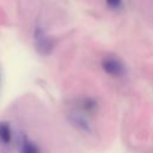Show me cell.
Segmentation results:
<instances>
[{
    "label": "cell",
    "mask_w": 153,
    "mask_h": 153,
    "mask_svg": "<svg viewBox=\"0 0 153 153\" xmlns=\"http://www.w3.org/2000/svg\"><path fill=\"white\" fill-rule=\"evenodd\" d=\"M33 44L36 50L41 55H49L53 51L54 42L50 35L41 25H36L33 29Z\"/></svg>",
    "instance_id": "cell-1"
},
{
    "label": "cell",
    "mask_w": 153,
    "mask_h": 153,
    "mask_svg": "<svg viewBox=\"0 0 153 153\" xmlns=\"http://www.w3.org/2000/svg\"><path fill=\"white\" fill-rule=\"evenodd\" d=\"M100 66H102L103 71L112 78H122L127 73L124 62L118 56L112 55V54L104 56L100 62Z\"/></svg>",
    "instance_id": "cell-2"
},
{
    "label": "cell",
    "mask_w": 153,
    "mask_h": 153,
    "mask_svg": "<svg viewBox=\"0 0 153 153\" xmlns=\"http://www.w3.org/2000/svg\"><path fill=\"white\" fill-rule=\"evenodd\" d=\"M69 121H71V123H72L78 130H80V131H82V133L88 134V133H91V130H92V128H91L88 121H87L84 116H81V115H79V114H72L71 117H69Z\"/></svg>",
    "instance_id": "cell-3"
},
{
    "label": "cell",
    "mask_w": 153,
    "mask_h": 153,
    "mask_svg": "<svg viewBox=\"0 0 153 153\" xmlns=\"http://www.w3.org/2000/svg\"><path fill=\"white\" fill-rule=\"evenodd\" d=\"M12 142V129L8 122H0V143L7 146Z\"/></svg>",
    "instance_id": "cell-4"
},
{
    "label": "cell",
    "mask_w": 153,
    "mask_h": 153,
    "mask_svg": "<svg viewBox=\"0 0 153 153\" xmlns=\"http://www.w3.org/2000/svg\"><path fill=\"white\" fill-rule=\"evenodd\" d=\"M19 152L20 153H41V149L33 141H31L27 136L24 135L20 140Z\"/></svg>",
    "instance_id": "cell-5"
},
{
    "label": "cell",
    "mask_w": 153,
    "mask_h": 153,
    "mask_svg": "<svg viewBox=\"0 0 153 153\" xmlns=\"http://www.w3.org/2000/svg\"><path fill=\"white\" fill-rule=\"evenodd\" d=\"M80 106L81 109L85 111V112H88V114H94L98 111V102L94 99V98H91V97H86V98H82L80 100Z\"/></svg>",
    "instance_id": "cell-6"
},
{
    "label": "cell",
    "mask_w": 153,
    "mask_h": 153,
    "mask_svg": "<svg viewBox=\"0 0 153 153\" xmlns=\"http://www.w3.org/2000/svg\"><path fill=\"white\" fill-rule=\"evenodd\" d=\"M108 7H110L111 10H120L122 7V0H105Z\"/></svg>",
    "instance_id": "cell-7"
}]
</instances>
